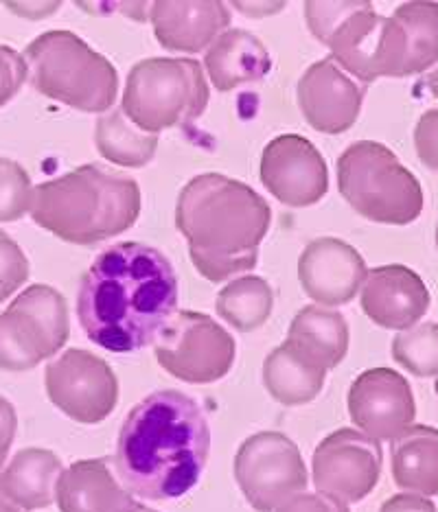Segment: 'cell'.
I'll return each mask as SVG.
<instances>
[{
	"instance_id": "6da1fadb",
	"label": "cell",
	"mask_w": 438,
	"mask_h": 512,
	"mask_svg": "<svg viewBox=\"0 0 438 512\" xmlns=\"http://www.w3.org/2000/svg\"><path fill=\"white\" fill-rule=\"evenodd\" d=\"M176 307L174 265L158 248L138 241L103 250L77 294V318L88 340L121 355L154 344Z\"/></svg>"
},
{
	"instance_id": "7a4b0ae2",
	"label": "cell",
	"mask_w": 438,
	"mask_h": 512,
	"mask_svg": "<svg viewBox=\"0 0 438 512\" xmlns=\"http://www.w3.org/2000/svg\"><path fill=\"white\" fill-rule=\"evenodd\" d=\"M209 453L211 429L200 403L178 390H158L125 418L114 467L132 495L165 502L200 482Z\"/></svg>"
},
{
	"instance_id": "3957f363",
	"label": "cell",
	"mask_w": 438,
	"mask_h": 512,
	"mask_svg": "<svg viewBox=\"0 0 438 512\" xmlns=\"http://www.w3.org/2000/svg\"><path fill=\"white\" fill-rule=\"evenodd\" d=\"M270 224L268 202L222 173L195 176L178 195L176 226L189 243L195 270L211 283L252 270Z\"/></svg>"
},
{
	"instance_id": "277c9868",
	"label": "cell",
	"mask_w": 438,
	"mask_h": 512,
	"mask_svg": "<svg viewBox=\"0 0 438 512\" xmlns=\"http://www.w3.org/2000/svg\"><path fill=\"white\" fill-rule=\"evenodd\" d=\"M31 217L51 235L95 246L130 230L141 215V189L99 165H84L33 189Z\"/></svg>"
},
{
	"instance_id": "5b68a950",
	"label": "cell",
	"mask_w": 438,
	"mask_h": 512,
	"mask_svg": "<svg viewBox=\"0 0 438 512\" xmlns=\"http://www.w3.org/2000/svg\"><path fill=\"white\" fill-rule=\"evenodd\" d=\"M311 33L331 49L344 73L364 86L379 77H408V38L399 22L377 14L368 0L305 3Z\"/></svg>"
},
{
	"instance_id": "8992f818",
	"label": "cell",
	"mask_w": 438,
	"mask_h": 512,
	"mask_svg": "<svg viewBox=\"0 0 438 512\" xmlns=\"http://www.w3.org/2000/svg\"><path fill=\"white\" fill-rule=\"evenodd\" d=\"M31 86L64 106L106 114L119 92L117 68L73 31H46L25 51Z\"/></svg>"
},
{
	"instance_id": "52a82bcc",
	"label": "cell",
	"mask_w": 438,
	"mask_h": 512,
	"mask_svg": "<svg viewBox=\"0 0 438 512\" xmlns=\"http://www.w3.org/2000/svg\"><path fill=\"white\" fill-rule=\"evenodd\" d=\"M338 189L355 213L388 226H408L423 211L417 176L401 165L393 149L357 141L338 158Z\"/></svg>"
},
{
	"instance_id": "ba28073f",
	"label": "cell",
	"mask_w": 438,
	"mask_h": 512,
	"mask_svg": "<svg viewBox=\"0 0 438 512\" xmlns=\"http://www.w3.org/2000/svg\"><path fill=\"white\" fill-rule=\"evenodd\" d=\"M209 106V84L202 64L191 57H149L125 81L121 110L147 134L200 119Z\"/></svg>"
},
{
	"instance_id": "9c48e42d",
	"label": "cell",
	"mask_w": 438,
	"mask_h": 512,
	"mask_svg": "<svg viewBox=\"0 0 438 512\" xmlns=\"http://www.w3.org/2000/svg\"><path fill=\"white\" fill-rule=\"evenodd\" d=\"M71 335L64 296L51 285H29L0 313V370L27 372L62 351Z\"/></svg>"
},
{
	"instance_id": "30bf717a",
	"label": "cell",
	"mask_w": 438,
	"mask_h": 512,
	"mask_svg": "<svg viewBox=\"0 0 438 512\" xmlns=\"http://www.w3.org/2000/svg\"><path fill=\"white\" fill-rule=\"evenodd\" d=\"M158 364L184 383H215L235 364V337L200 311H180L154 342Z\"/></svg>"
},
{
	"instance_id": "8fae6325",
	"label": "cell",
	"mask_w": 438,
	"mask_h": 512,
	"mask_svg": "<svg viewBox=\"0 0 438 512\" xmlns=\"http://www.w3.org/2000/svg\"><path fill=\"white\" fill-rule=\"evenodd\" d=\"M235 480L257 512H276L307 488V467L292 438L259 432L246 438L235 456Z\"/></svg>"
},
{
	"instance_id": "7c38bea8",
	"label": "cell",
	"mask_w": 438,
	"mask_h": 512,
	"mask_svg": "<svg viewBox=\"0 0 438 512\" xmlns=\"http://www.w3.org/2000/svg\"><path fill=\"white\" fill-rule=\"evenodd\" d=\"M44 386L51 403L82 425H97L119 403V379L106 359L84 348H68L46 366Z\"/></svg>"
},
{
	"instance_id": "4fadbf2b",
	"label": "cell",
	"mask_w": 438,
	"mask_h": 512,
	"mask_svg": "<svg viewBox=\"0 0 438 512\" xmlns=\"http://www.w3.org/2000/svg\"><path fill=\"white\" fill-rule=\"evenodd\" d=\"M384 451L379 440L360 429H338L320 442L311 460V477L318 493L357 504L379 484Z\"/></svg>"
},
{
	"instance_id": "5bb4252c",
	"label": "cell",
	"mask_w": 438,
	"mask_h": 512,
	"mask_svg": "<svg viewBox=\"0 0 438 512\" xmlns=\"http://www.w3.org/2000/svg\"><path fill=\"white\" fill-rule=\"evenodd\" d=\"M261 182L281 204L305 208L329 191V171L316 145L301 134L276 136L261 156Z\"/></svg>"
},
{
	"instance_id": "9a60e30c",
	"label": "cell",
	"mask_w": 438,
	"mask_h": 512,
	"mask_svg": "<svg viewBox=\"0 0 438 512\" xmlns=\"http://www.w3.org/2000/svg\"><path fill=\"white\" fill-rule=\"evenodd\" d=\"M349 414L366 436L395 440L414 425L417 403L406 377L393 368H371L351 383Z\"/></svg>"
},
{
	"instance_id": "2e32d148",
	"label": "cell",
	"mask_w": 438,
	"mask_h": 512,
	"mask_svg": "<svg viewBox=\"0 0 438 512\" xmlns=\"http://www.w3.org/2000/svg\"><path fill=\"white\" fill-rule=\"evenodd\" d=\"M366 86L344 73L333 57L311 64L298 81L296 97L305 121L322 134H342L360 119Z\"/></svg>"
},
{
	"instance_id": "e0dca14e",
	"label": "cell",
	"mask_w": 438,
	"mask_h": 512,
	"mask_svg": "<svg viewBox=\"0 0 438 512\" xmlns=\"http://www.w3.org/2000/svg\"><path fill=\"white\" fill-rule=\"evenodd\" d=\"M366 261L349 243L322 237L307 243L298 259V278L303 292L320 307H340L360 292L366 281Z\"/></svg>"
},
{
	"instance_id": "ac0fdd59",
	"label": "cell",
	"mask_w": 438,
	"mask_h": 512,
	"mask_svg": "<svg viewBox=\"0 0 438 512\" xmlns=\"http://www.w3.org/2000/svg\"><path fill=\"white\" fill-rule=\"evenodd\" d=\"M362 311L377 327L406 331L428 313L430 289L406 265H382L366 274L362 285Z\"/></svg>"
},
{
	"instance_id": "d6986e66",
	"label": "cell",
	"mask_w": 438,
	"mask_h": 512,
	"mask_svg": "<svg viewBox=\"0 0 438 512\" xmlns=\"http://www.w3.org/2000/svg\"><path fill=\"white\" fill-rule=\"evenodd\" d=\"M55 502L60 512H141L145 508L117 480L108 458L77 460L64 469L55 486Z\"/></svg>"
},
{
	"instance_id": "ffe728a7",
	"label": "cell",
	"mask_w": 438,
	"mask_h": 512,
	"mask_svg": "<svg viewBox=\"0 0 438 512\" xmlns=\"http://www.w3.org/2000/svg\"><path fill=\"white\" fill-rule=\"evenodd\" d=\"M156 40L167 51L200 53L215 42L230 25V11L219 0L202 3H174L158 0L149 7Z\"/></svg>"
},
{
	"instance_id": "44dd1931",
	"label": "cell",
	"mask_w": 438,
	"mask_h": 512,
	"mask_svg": "<svg viewBox=\"0 0 438 512\" xmlns=\"http://www.w3.org/2000/svg\"><path fill=\"white\" fill-rule=\"evenodd\" d=\"M206 73L219 92L252 84L270 73L272 57L263 42L244 29L224 31L204 57Z\"/></svg>"
},
{
	"instance_id": "7402d4cb",
	"label": "cell",
	"mask_w": 438,
	"mask_h": 512,
	"mask_svg": "<svg viewBox=\"0 0 438 512\" xmlns=\"http://www.w3.org/2000/svg\"><path fill=\"white\" fill-rule=\"evenodd\" d=\"M285 344L309 364L329 372L349 353V324L338 311L309 305L296 313Z\"/></svg>"
},
{
	"instance_id": "603a6c76",
	"label": "cell",
	"mask_w": 438,
	"mask_h": 512,
	"mask_svg": "<svg viewBox=\"0 0 438 512\" xmlns=\"http://www.w3.org/2000/svg\"><path fill=\"white\" fill-rule=\"evenodd\" d=\"M62 473V460L53 451L40 447L22 449L0 473V493L20 510H40L53 504Z\"/></svg>"
},
{
	"instance_id": "cb8c5ba5",
	"label": "cell",
	"mask_w": 438,
	"mask_h": 512,
	"mask_svg": "<svg viewBox=\"0 0 438 512\" xmlns=\"http://www.w3.org/2000/svg\"><path fill=\"white\" fill-rule=\"evenodd\" d=\"M390 471L401 488L414 495H438V429L412 425L390 449Z\"/></svg>"
},
{
	"instance_id": "d4e9b609",
	"label": "cell",
	"mask_w": 438,
	"mask_h": 512,
	"mask_svg": "<svg viewBox=\"0 0 438 512\" xmlns=\"http://www.w3.org/2000/svg\"><path fill=\"white\" fill-rule=\"evenodd\" d=\"M327 381V370L309 364L285 342L263 362V383L270 397L281 405H305L314 401Z\"/></svg>"
},
{
	"instance_id": "484cf974",
	"label": "cell",
	"mask_w": 438,
	"mask_h": 512,
	"mask_svg": "<svg viewBox=\"0 0 438 512\" xmlns=\"http://www.w3.org/2000/svg\"><path fill=\"white\" fill-rule=\"evenodd\" d=\"M99 154L121 167H145L156 156L158 134H147L136 127L119 108L101 114L95 130Z\"/></svg>"
},
{
	"instance_id": "4316f807",
	"label": "cell",
	"mask_w": 438,
	"mask_h": 512,
	"mask_svg": "<svg viewBox=\"0 0 438 512\" xmlns=\"http://www.w3.org/2000/svg\"><path fill=\"white\" fill-rule=\"evenodd\" d=\"M219 318L241 333L261 329L274 309V292L261 276H241L217 294Z\"/></svg>"
},
{
	"instance_id": "83f0119b",
	"label": "cell",
	"mask_w": 438,
	"mask_h": 512,
	"mask_svg": "<svg viewBox=\"0 0 438 512\" xmlns=\"http://www.w3.org/2000/svg\"><path fill=\"white\" fill-rule=\"evenodd\" d=\"M393 18L408 38V77L425 73L438 62V3H403L395 9Z\"/></svg>"
},
{
	"instance_id": "f1b7e54d",
	"label": "cell",
	"mask_w": 438,
	"mask_h": 512,
	"mask_svg": "<svg viewBox=\"0 0 438 512\" xmlns=\"http://www.w3.org/2000/svg\"><path fill=\"white\" fill-rule=\"evenodd\" d=\"M393 359L414 377L438 375V324L419 322L393 340Z\"/></svg>"
},
{
	"instance_id": "f546056e",
	"label": "cell",
	"mask_w": 438,
	"mask_h": 512,
	"mask_svg": "<svg viewBox=\"0 0 438 512\" xmlns=\"http://www.w3.org/2000/svg\"><path fill=\"white\" fill-rule=\"evenodd\" d=\"M33 186L27 169L16 160L0 158V221H18L31 211Z\"/></svg>"
},
{
	"instance_id": "4dcf8cb0",
	"label": "cell",
	"mask_w": 438,
	"mask_h": 512,
	"mask_svg": "<svg viewBox=\"0 0 438 512\" xmlns=\"http://www.w3.org/2000/svg\"><path fill=\"white\" fill-rule=\"evenodd\" d=\"M29 259L7 232L0 230V302L9 300L29 281Z\"/></svg>"
},
{
	"instance_id": "1f68e13d",
	"label": "cell",
	"mask_w": 438,
	"mask_h": 512,
	"mask_svg": "<svg viewBox=\"0 0 438 512\" xmlns=\"http://www.w3.org/2000/svg\"><path fill=\"white\" fill-rule=\"evenodd\" d=\"M29 75V66L25 55H20L11 46L0 44V108L18 95V90L25 84Z\"/></svg>"
},
{
	"instance_id": "d6a6232c",
	"label": "cell",
	"mask_w": 438,
	"mask_h": 512,
	"mask_svg": "<svg viewBox=\"0 0 438 512\" xmlns=\"http://www.w3.org/2000/svg\"><path fill=\"white\" fill-rule=\"evenodd\" d=\"M414 147L425 167L438 171V110H428L414 127Z\"/></svg>"
},
{
	"instance_id": "836d02e7",
	"label": "cell",
	"mask_w": 438,
	"mask_h": 512,
	"mask_svg": "<svg viewBox=\"0 0 438 512\" xmlns=\"http://www.w3.org/2000/svg\"><path fill=\"white\" fill-rule=\"evenodd\" d=\"M276 512H351L349 506L340 499L325 493H298Z\"/></svg>"
},
{
	"instance_id": "e575fe53",
	"label": "cell",
	"mask_w": 438,
	"mask_h": 512,
	"mask_svg": "<svg viewBox=\"0 0 438 512\" xmlns=\"http://www.w3.org/2000/svg\"><path fill=\"white\" fill-rule=\"evenodd\" d=\"M18 429V416L14 405H11L5 397H0V469L9 456V449L14 445Z\"/></svg>"
},
{
	"instance_id": "d590c367",
	"label": "cell",
	"mask_w": 438,
	"mask_h": 512,
	"mask_svg": "<svg viewBox=\"0 0 438 512\" xmlns=\"http://www.w3.org/2000/svg\"><path fill=\"white\" fill-rule=\"evenodd\" d=\"M379 512H438L430 497L414 495V493H399L386 499Z\"/></svg>"
},
{
	"instance_id": "8d00e7d4",
	"label": "cell",
	"mask_w": 438,
	"mask_h": 512,
	"mask_svg": "<svg viewBox=\"0 0 438 512\" xmlns=\"http://www.w3.org/2000/svg\"><path fill=\"white\" fill-rule=\"evenodd\" d=\"M5 5H7V9L16 11V14L27 16V18H36V14H31V9H38L40 11L38 18H40V16H46V14H53V11L60 7V3H27L29 7H20L18 3H5Z\"/></svg>"
},
{
	"instance_id": "74e56055",
	"label": "cell",
	"mask_w": 438,
	"mask_h": 512,
	"mask_svg": "<svg viewBox=\"0 0 438 512\" xmlns=\"http://www.w3.org/2000/svg\"><path fill=\"white\" fill-rule=\"evenodd\" d=\"M419 88H425L434 99H438V68L436 71H432L428 77H423Z\"/></svg>"
},
{
	"instance_id": "f35d334b",
	"label": "cell",
	"mask_w": 438,
	"mask_h": 512,
	"mask_svg": "<svg viewBox=\"0 0 438 512\" xmlns=\"http://www.w3.org/2000/svg\"><path fill=\"white\" fill-rule=\"evenodd\" d=\"M0 512H25V510H20L16 504H11L9 499L0 493Z\"/></svg>"
},
{
	"instance_id": "ab89813d",
	"label": "cell",
	"mask_w": 438,
	"mask_h": 512,
	"mask_svg": "<svg viewBox=\"0 0 438 512\" xmlns=\"http://www.w3.org/2000/svg\"><path fill=\"white\" fill-rule=\"evenodd\" d=\"M141 512H158V510H152V508H143Z\"/></svg>"
},
{
	"instance_id": "60d3db41",
	"label": "cell",
	"mask_w": 438,
	"mask_h": 512,
	"mask_svg": "<svg viewBox=\"0 0 438 512\" xmlns=\"http://www.w3.org/2000/svg\"><path fill=\"white\" fill-rule=\"evenodd\" d=\"M434 390H436V397H438V379H436V383H434Z\"/></svg>"
},
{
	"instance_id": "b9f144b4",
	"label": "cell",
	"mask_w": 438,
	"mask_h": 512,
	"mask_svg": "<svg viewBox=\"0 0 438 512\" xmlns=\"http://www.w3.org/2000/svg\"><path fill=\"white\" fill-rule=\"evenodd\" d=\"M436 248H438V224H436Z\"/></svg>"
}]
</instances>
